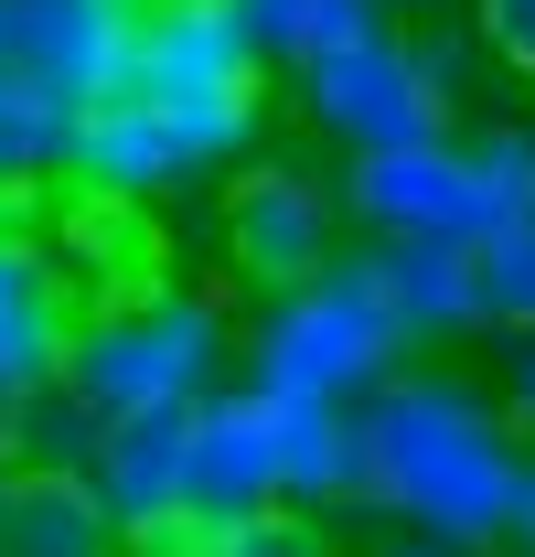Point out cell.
Segmentation results:
<instances>
[{"mask_svg":"<svg viewBox=\"0 0 535 557\" xmlns=\"http://www.w3.org/2000/svg\"><path fill=\"white\" fill-rule=\"evenodd\" d=\"M514 408L482 397L471 375H386L353 408V504L397 515L407 536L450 557L514 547V493H525Z\"/></svg>","mask_w":535,"mask_h":557,"instance_id":"cell-1","label":"cell"},{"mask_svg":"<svg viewBox=\"0 0 535 557\" xmlns=\"http://www.w3.org/2000/svg\"><path fill=\"white\" fill-rule=\"evenodd\" d=\"M343 205L364 236H439V247H482L503 225H535V119L364 150V161H343Z\"/></svg>","mask_w":535,"mask_h":557,"instance_id":"cell-2","label":"cell"},{"mask_svg":"<svg viewBox=\"0 0 535 557\" xmlns=\"http://www.w3.org/2000/svg\"><path fill=\"white\" fill-rule=\"evenodd\" d=\"M236 354H247V333L225 322L214 289H150V300H108V311H86L65 386H75V408L97 418V429H129V418L203 408V397L225 386Z\"/></svg>","mask_w":535,"mask_h":557,"instance_id":"cell-3","label":"cell"},{"mask_svg":"<svg viewBox=\"0 0 535 557\" xmlns=\"http://www.w3.org/2000/svg\"><path fill=\"white\" fill-rule=\"evenodd\" d=\"M386 375H407V322L386 300L375 258H343V269L278 289L247 333V386L268 397H333V408H364Z\"/></svg>","mask_w":535,"mask_h":557,"instance_id":"cell-4","label":"cell"},{"mask_svg":"<svg viewBox=\"0 0 535 557\" xmlns=\"http://www.w3.org/2000/svg\"><path fill=\"white\" fill-rule=\"evenodd\" d=\"M139 97L183 129L194 172H225L258 150L268 119V54L247 44L236 0H150V33H139Z\"/></svg>","mask_w":535,"mask_h":557,"instance_id":"cell-5","label":"cell"},{"mask_svg":"<svg viewBox=\"0 0 535 557\" xmlns=\"http://www.w3.org/2000/svg\"><path fill=\"white\" fill-rule=\"evenodd\" d=\"M289 86H300V119L333 139L343 161L461 129V54H450V44H418L407 22L364 33V44H343L333 65L289 75Z\"/></svg>","mask_w":535,"mask_h":557,"instance_id":"cell-6","label":"cell"},{"mask_svg":"<svg viewBox=\"0 0 535 557\" xmlns=\"http://www.w3.org/2000/svg\"><path fill=\"white\" fill-rule=\"evenodd\" d=\"M343 194L311 172V161H289V150H268L247 161L236 183H225V269L247 278V289H300V278L343 269Z\"/></svg>","mask_w":535,"mask_h":557,"instance_id":"cell-7","label":"cell"},{"mask_svg":"<svg viewBox=\"0 0 535 557\" xmlns=\"http://www.w3.org/2000/svg\"><path fill=\"white\" fill-rule=\"evenodd\" d=\"M139 33H150V0H0V75L65 108H108L139 75Z\"/></svg>","mask_w":535,"mask_h":557,"instance_id":"cell-8","label":"cell"},{"mask_svg":"<svg viewBox=\"0 0 535 557\" xmlns=\"http://www.w3.org/2000/svg\"><path fill=\"white\" fill-rule=\"evenodd\" d=\"M75 333H86V289L65 278L54 236H33L22 214H0V429L33 397L65 386Z\"/></svg>","mask_w":535,"mask_h":557,"instance_id":"cell-9","label":"cell"},{"mask_svg":"<svg viewBox=\"0 0 535 557\" xmlns=\"http://www.w3.org/2000/svg\"><path fill=\"white\" fill-rule=\"evenodd\" d=\"M289 504V461H278V397L268 386H214L194 408V525L183 536H225Z\"/></svg>","mask_w":535,"mask_h":557,"instance_id":"cell-10","label":"cell"},{"mask_svg":"<svg viewBox=\"0 0 535 557\" xmlns=\"http://www.w3.org/2000/svg\"><path fill=\"white\" fill-rule=\"evenodd\" d=\"M86 483L108 493V515H119L129 547H172V536L194 525V408L108 429L97 461H86Z\"/></svg>","mask_w":535,"mask_h":557,"instance_id":"cell-11","label":"cell"},{"mask_svg":"<svg viewBox=\"0 0 535 557\" xmlns=\"http://www.w3.org/2000/svg\"><path fill=\"white\" fill-rule=\"evenodd\" d=\"M172 183H194V150L183 129L150 108V97H108L75 119V161H65V194H108V205H161Z\"/></svg>","mask_w":535,"mask_h":557,"instance_id":"cell-12","label":"cell"},{"mask_svg":"<svg viewBox=\"0 0 535 557\" xmlns=\"http://www.w3.org/2000/svg\"><path fill=\"white\" fill-rule=\"evenodd\" d=\"M0 557H129L108 493L86 472H43V461H11L0 483Z\"/></svg>","mask_w":535,"mask_h":557,"instance_id":"cell-13","label":"cell"},{"mask_svg":"<svg viewBox=\"0 0 535 557\" xmlns=\"http://www.w3.org/2000/svg\"><path fill=\"white\" fill-rule=\"evenodd\" d=\"M364 258L397 300L407 344H450V333H493L482 311V258L471 247H439V236H364Z\"/></svg>","mask_w":535,"mask_h":557,"instance_id":"cell-14","label":"cell"},{"mask_svg":"<svg viewBox=\"0 0 535 557\" xmlns=\"http://www.w3.org/2000/svg\"><path fill=\"white\" fill-rule=\"evenodd\" d=\"M54 258H65V278L86 289V311L172 289V278H161V225H150V205H108V194H75V205H65V225H54Z\"/></svg>","mask_w":535,"mask_h":557,"instance_id":"cell-15","label":"cell"},{"mask_svg":"<svg viewBox=\"0 0 535 557\" xmlns=\"http://www.w3.org/2000/svg\"><path fill=\"white\" fill-rule=\"evenodd\" d=\"M236 22H247V44L268 54V75H311V65H333L343 44L386 33L397 11L386 0H236Z\"/></svg>","mask_w":535,"mask_h":557,"instance_id":"cell-16","label":"cell"},{"mask_svg":"<svg viewBox=\"0 0 535 557\" xmlns=\"http://www.w3.org/2000/svg\"><path fill=\"white\" fill-rule=\"evenodd\" d=\"M75 119H86V108L22 86V75H0V214H22V194H43V183H65Z\"/></svg>","mask_w":535,"mask_h":557,"instance_id":"cell-17","label":"cell"},{"mask_svg":"<svg viewBox=\"0 0 535 557\" xmlns=\"http://www.w3.org/2000/svg\"><path fill=\"white\" fill-rule=\"evenodd\" d=\"M278 461H289V504H353V408L333 397H278Z\"/></svg>","mask_w":535,"mask_h":557,"instance_id":"cell-18","label":"cell"},{"mask_svg":"<svg viewBox=\"0 0 535 557\" xmlns=\"http://www.w3.org/2000/svg\"><path fill=\"white\" fill-rule=\"evenodd\" d=\"M471 258H482V311H493V333H535V225L482 236Z\"/></svg>","mask_w":535,"mask_h":557,"instance_id":"cell-19","label":"cell"},{"mask_svg":"<svg viewBox=\"0 0 535 557\" xmlns=\"http://www.w3.org/2000/svg\"><path fill=\"white\" fill-rule=\"evenodd\" d=\"M161 557H333V536L311 515H258V525H225V536H172Z\"/></svg>","mask_w":535,"mask_h":557,"instance_id":"cell-20","label":"cell"},{"mask_svg":"<svg viewBox=\"0 0 535 557\" xmlns=\"http://www.w3.org/2000/svg\"><path fill=\"white\" fill-rule=\"evenodd\" d=\"M471 33L514 86H535V0H471Z\"/></svg>","mask_w":535,"mask_h":557,"instance_id":"cell-21","label":"cell"},{"mask_svg":"<svg viewBox=\"0 0 535 557\" xmlns=\"http://www.w3.org/2000/svg\"><path fill=\"white\" fill-rule=\"evenodd\" d=\"M503 408L535 429V333H514V354H503Z\"/></svg>","mask_w":535,"mask_h":557,"instance_id":"cell-22","label":"cell"},{"mask_svg":"<svg viewBox=\"0 0 535 557\" xmlns=\"http://www.w3.org/2000/svg\"><path fill=\"white\" fill-rule=\"evenodd\" d=\"M514 557H535V461H525V493H514Z\"/></svg>","mask_w":535,"mask_h":557,"instance_id":"cell-23","label":"cell"},{"mask_svg":"<svg viewBox=\"0 0 535 557\" xmlns=\"http://www.w3.org/2000/svg\"><path fill=\"white\" fill-rule=\"evenodd\" d=\"M375 557H450V547H428V536H418V547H375Z\"/></svg>","mask_w":535,"mask_h":557,"instance_id":"cell-24","label":"cell"},{"mask_svg":"<svg viewBox=\"0 0 535 557\" xmlns=\"http://www.w3.org/2000/svg\"><path fill=\"white\" fill-rule=\"evenodd\" d=\"M386 11H450V0H386Z\"/></svg>","mask_w":535,"mask_h":557,"instance_id":"cell-25","label":"cell"},{"mask_svg":"<svg viewBox=\"0 0 535 557\" xmlns=\"http://www.w3.org/2000/svg\"><path fill=\"white\" fill-rule=\"evenodd\" d=\"M0 483H11V429H0Z\"/></svg>","mask_w":535,"mask_h":557,"instance_id":"cell-26","label":"cell"},{"mask_svg":"<svg viewBox=\"0 0 535 557\" xmlns=\"http://www.w3.org/2000/svg\"><path fill=\"white\" fill-rule=\"evenodd\" d=\"M139 557H161V547H139Z\"/></svg>","mask_w":535,"mask_h":557,"instance_id":"cell-27","label":"cell"}]
</instances>
